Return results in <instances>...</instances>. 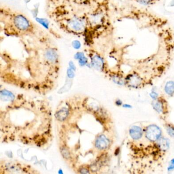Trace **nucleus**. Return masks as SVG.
Returning a JSON list of instances; mask_svg holds the SVG:
<instances>
[{
	"instance_id": "1",
	"label": "nucleus",
	"mask_w": 174,
	"mask_h": 174,
	"mask_svg": "<svg viewBox=\"0 0 174 174\" xmlns=\"http://www.w3.org/2000/svg\"><path fill=\"white\" fill-rule=\"evenodd\" d=\"M109 4V0H48L47 10L63 31L92 44L111 29Z\"/></svg>"
},
{
	"instance_id": "2",
	"label": "nucleus",
	"mask_w": 174,
	"mask_h": 174,
	"mask_svg": "<svg viewBox=\"0 0 174 174\" xmlns=\"http://www.w3.org/2000/svg\"><path fill=\"white\" fill-rule=\"evenodd\" d=\"M1 29L7 36L34 38L46 33L43 29L24 13L7 6H1L0 11Z\"/></svg>"
},
{
	"instance_id": "3",
	"label": "nucleus",
	"mask_w": 174,
	"mask_h": 174,
	"mask_svg": "<svg viewBox=\"0 0 174 174\" xmlns=\"http://www.w3.org/2000/svg\"><path fill=\"white\" fill-rule=\"evenodd\" d=\"M161 136V131L159 127L155 125L148 126L146 131V136L151 141H157Z\"/></svg>"
},
{
	"instance_id": "4",
	"label": "nucleus",
	"mask_w": 174,
	"mask_h": 174,
	"mask_svg": "<svg viewBox=\"0 0 174 174\" xmlns=\"http://www.w3.org/2000/svg\"><path fill=\"white\" fill-rule=\"evenodd\" d=\"M127 84L131 87L136 88L141 83V79L136 74H131L127 76L126 79Z\"/></svg>"
},
{
	"instance_id": "5",
	"label": "nucleus",
	"mask_w": 174,
	"mask_h": 174,
	"mask_svg": "<svg viewBox=\"0 0 174 174\" xmlns=\"http://www.w3.org/2000/svg\"><path fill=\"white\" fill-rule=\"evenodd\" d=\"M129 134L133 140H140L142 136V129L138 126H132L129 130Z\"/></svg>"
},
{
	"instance_id": "6",
	"label": "nucleus",
	"mask_w": 174,
	"mask_h": 174,
	"mask_svg": "<svg viewBox=\"0 0 174 174\" xmlns=\"http://www.w3.org/2000/svg\"><path fill=\"white\" fill-rule=\"evenodd\" d=\"M158 145L160 150L162 151L167 150L170 147V141L167 138H160L158 140Z\"/></svg>"
},
{
	"instance_id": "7",
	"label": "nucleus",
	"mask_w": 174,
	"mask_h": 174,
	"mask_svg": "<svg viewBox=\"0 0 174 174\" xmlns=\"http://www.w3.org/2000/svg\"><path fill=\"white\" fill-rule=\"evenodd\" d=\"M165 92L169 95L174 94V82L172 81L167 82L165 87Z\"/></svg>"
},
{
	"instance_id": "8",
	"label": "nucleus",
	"mask_w": 174,
	"mask_h": 174,
	"mask_svg": "<svg viewBox=\"0 0 174 174\" xmlns=\"http://www.w3.org/2000/svg\"><path fill=\"white\" fill-rule=\"evenodd\" d=\"M141 5L145 6L152 5L159 0H133Z\"/></svg>"
},
{
	"instance_id": "9",
	"label": "nucleus",
	"mask_w": 174,
	"mask_h": 174,
	"mask_svg": "<svg viewBox=\"0 0 174 174\" xmlns=\"http://www.w3.org/2000/svg\"><path fill=\"white\" fill-rule=\"evenodd\" d=\"M154 109L158 113H161L163 112V105L162 103L160 101H157L153 103Z\"/></svg>"
},
{
	"instance_id": "10",
	"label": "nucleus",
	"mask_w": 174,
	"mask_h": 174,
	"mask_svg": "<svg viewBox=\"0 0 174 174\" xmlns=\"http://www.w3.org/2000/svg\"><path fill=\"white\" fill-rule=\"evenodd\" d=\"M166 131L169 136L174 138V127L171 125H167L166 126Z\"/></svg>"
},
{
	"instance_id": "11",
	"label": "nucleus",
	"mask_w": 174,
	"mask_h": 174,
	"mask_svg": "<svg viewBox=\"0 0 174 174\" xmlns=\"http://www.w3.org/2000/svg\"><path fill=\"white\" fill-rule=\"evenodd\" d=\"M174 170V158L171 159L170 162V165L167 167L168 171H172Z\"/></svg>"
},
{
	"instance_id": "12",
	"label": "nucleus",
	"mask_w": 174,
	"mask_h": 174,
	"mask_svg": "<svg viewBox=\"0 0 174 174\" xmlns=\"http://www.w3.org/2000/svg\"><path fill=\"white\" fill-rule=\"evenodd\" d=\"M151 98L153 100H156L157 98L158 94L155 91H152L150 94Z\"/></svg>"
},
{
	"instance_id": "13",
	"label": "nucleus",
	"mask_w": 174,
	"mask_h": 174,
	"mask_svg": "<svg viewBox=\"0 0 174 174\" xmlns=\"http://www.w3.org/2000/svg\"><path fill=\"white\" fill-rule=\"evenodd\" d=\"M123 107L124 108H128V109H130V108H132V106L131 105H129V104H124L123 105Z\"/></svg>"
},
{
	"instance_id": "14",
	"label": "nucleus",
	"mask_w": 174,
	"mask_h": 174,
	"mask_svg": "<svg viewBox=\"0 0 174 174\" xmlns=\"http://www.w3.org/2000/svg\"><path fill=\"white\" fill-rule=\"evenodd\" d=\"M116 104L118 105H121L122 104V102L120 100H118L116 101Z\"/></svg>"
}]
</instances>
